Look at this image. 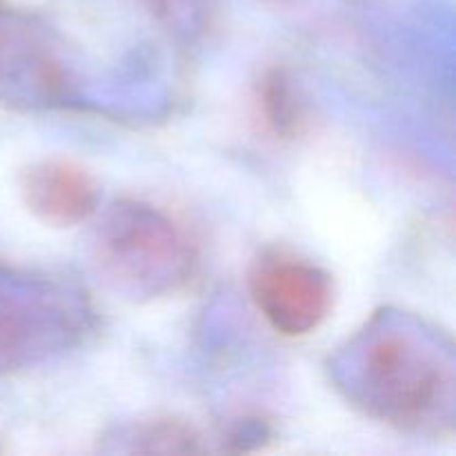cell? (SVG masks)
<instances>
[{"label": "cell", "mask_w": 456, "mask_h": 456, "mask_svg": "<svg viewBox=\"0 0 456 456\" xmlns=\"http://www.w3.org/2000/svg\"><path fill=\"white\" fill-rule=\"evenodd\" d=\"M78 61L43 18L0 3V105L16 111H83Z\"/></svg>", "instance_id": "obj_3"}, {"label": "cell", "mask_w": 456, "mask_h": 456, "mask_svg": "<svg viewBox=\"0 0 456 456\" xmlns=\"http://www.w3.org/2000/svg\"><path fill=\"white\" fill-rule=\"evenodd\" d=\"M18 185L25 208L49 227H76L101 208V185L74 160H36L22 169Z\"/></svg>", "instance_id": "obj_5"}, {"label": "cell", "mask_w": 456, "mask_h": 456, "mask_svg": "<svg viewBox=\"0 0 456 456\" xmlns=\"http://www.w3.org/2000/svg\"><path fill=\"white\" fill-rule=\"evenodd\" d=\"M249 297L274 332L301 338L332 314L334 283L323 267L305 258L270 252L249 272Z\"/></svg>", "instance_id": "obj_4"}, {"label": "cell", "mask_w": 456, "mask_h": 456, "mask_svg": "<svg viewBox=\"0 0 456 456\" xmlns=\"http://www.w3.org/2000/svg\"><path fill=\"white\" fill-rule=\"evenodd\" d=\"M330 381L365 417L417 436L452 435L456 377L452 341L408 312H374L330 356Z\"/></svg>", "instance_id": "obj_1"}, {"label": "cell", "mask_w": 456, "mask_h": 456, "mask_svg": "<svg viewBox=\"0 0 456 456\" xmlns=\"http://www.w3.org/2000/svg\"><path fill=\"white\" fill-rule=\"evenodd\" d=\"M258 107H261L263 120L274 136L292 141L305 132V101L292 76L281 67L267 71L258 83Z\"/></svg>", "instance_id": "obj_7"}, {"label": "cell", "mask_w": 456, "mask_h": 456, "mask_svg": "<svg viewBox=\"0 0 456 456\" xmlns=\"http://www.w3.org/2000/svg\"><path fill=\"white\" fill-rule=\"evenodd\" d=\"M165 31L183 43H200L218 29L221 0H138Z\"/></svg>", "instance_id": "obj_8"}, {"label": "cell", "mask_w": 456, "mask_h": 456, "mask_svg": "<svg viewBox=\"0 0 456 456\" xmlns=\"http://www.w3.org/2000/svg\"><path fill=\"white\" fill-rule=\"evenodd\" d=\"M270 439V428L263 421H240L234 430L230 432V444L234 445V450H252L261 448L263 441Z\"/></svg>", "instance_id": "obj_9"}, {"label": "cell", "mask_w": 456, "mask_h": 456, "mask_svg": "<svg viewBox=\"0 0 456 456\" xmlns=\"http://www.w3.org/2000/svg\"><path fill=\"white\" fill-rule=\"evenodd\" d=\"M92 261L111 292L138 303L176 294L199 265L187 232L165 209L136 199L116 200L101 214Z\"/></svg>", "instance_id": "obj_2"}, {"label": "cell", "mask_w": 456, "mask_h": 456, "mask_svg": "<svg viewBox=\"0 0 456 456\" xmlns=\"http://www.w3.org/2000/svg\"><path fill=\"white\" fill-rule=\"evenodd\" d=\"M118 452L142 454H174V452H203L205 445L200 435L190 423L178 419H151V421L129 423L118 428L110 436Z\"/></svg>", "instance_id": "obj_6"}]
</instances>
